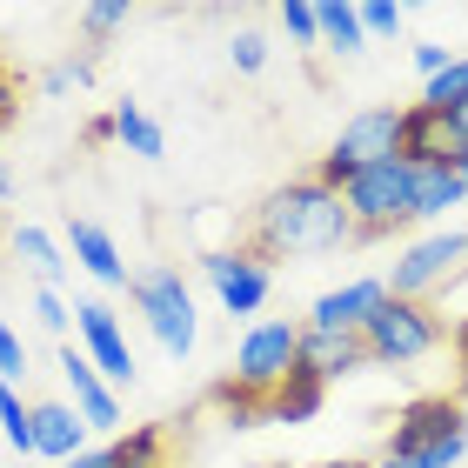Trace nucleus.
I'll use <instances>...</instances> for the list:
<instances>
[{
	"label": "nucleus",
	"instance_id": "nucleus-1",
	"mask_svg": "<svg viewBox=\"0 0 468 468\" xmlns=\"http://www.w3.org/2000/svg\"><path fill=\"white\" fill-rule=\"evenodd\" d=\"M348 241H355V228H348L342 195H328L314 175L282 181L261 207H254V221H248V254H254V261H282V254H335Z\"/></svg>",
	"mask_w": 468,
	"mask_h": 468
},
{
	"label": "nucleus",
	"instance_id": "nucleus-2",
	"mask_svg": "<svg viewBox=\"0 0 468 468\" xmlns=\"http://www.w3.org/2000/svg\"><path fill=\"white\" fill-rule=\"evenodd\" d=\"M449 342V322L435 314V302H401V294H381V308L361 322V348H368L375 368H415Z\"/></svg>",
	"mask_w": 468,
	"mask_h": 468
},
{
	"label": "nucleus",
	"instance_id": "nucleus-3",
	"mask_svg": "<svg viewBox=\"0 0 468 468\" xmlns=\"http://www.w3.org/2000/svg\"><path fill=\"white\" fill-rule=\"evenodd\" d=\"M127 302H134V314L147 322V335L175 355V361H187L195 355V342H201V322H195V294H187V282H181V268H167V261H154V268H141L134 282H127Z\"/></svg>",
	"mask_w": 468,
	"mask_h": 468
},
{
	"label": "nucleus",
	"instance_id": "nucleus-4",
	"mask_svg": "<svg viewBox=\"0 0 468 468\" xmlns=\"http://www.w3.org/2000/svg\"><path fill=\"white\" fill-rule=\"evenodd\" d=\"M409 187H415V167L409 161H368L361 175L342 187V207H348V228H355V241H381V234H395V228H409Z\"/></svg>",
	"mask_w": 468,
	"mask_h": 468
},
{
	"label": "nucleus",
	"instance_id": "nucleus-5",
	"mask_svg": "<svg viewBox=\"0 0 468 468\" xmlns=\"http://www.w3.org/2000/svg\"><path fill=\"white\" fill-rule=\"evenodd\" d=\"M294 355H302V322H248V335L234 342V395L268 401L282 381L294 375Z\"/></svg>",
	"mask_w": 468,
	"mask_h": 468
},
{
	"label": "nucleus",
	"instance_id": "nucleus-6",
	"mask_svg": "<svg viewBox=\"0 0 468 468\" xmlns=\"http://www.w3.org/2000/svg\"><path fill=\"white\" fill-rule=\"evenodd\" d=\"M455 274H468V228H435V234H421L415 248L395 254L388 294H401V302H429V294L449 288Z\"/></svg>",
	"mask_w": 468,
	"mask_h": 468
},
{
	"label": "nucleus",
	"instance_id": "nucleus-7",
	"mask_svg": "<svg viewBox=\"0 0 468 468\" xmlns=\"http://www.w3.org/2000/svg\"><path fill=\"white\" fill-rule=\"evenodd\" d=\"M201 274L215 282L228 322H254V314L268 308V294H274V268L254 261L248 248H215V254H201Z\"/></svg>",
	"mask_w": 468,
	"mask_h": 468
},
{
	"label": "nucleus",
	"instance_id": "nucleus-8",
	"mask_svg": "<svg viewBox=\"0 0 468 468\" xmlns=\"http://www.w3.org/2000/svg\"><path fill=\"white\" fill-rule=\"evenodd\" d=\"M74 335H80V355L101 368L108 388H134V348H127V328L108 302H74Z\"/></svg>",
	"mask_w": 468,
	"mask_h": 468
},
{
	"label": "nucleus",
	"instance_id": "nucleus-9",
	"mask_svg": "<svg viewBox=\"0 0 468 468\" xmlns=\"http://www.w3.org/2000/svg\"><path fill=\"white\" fill-rule=\"evenodd\" d=\"M54 368H60V381H68V401H74V415L88 421V435H114L121 429V395L101 381V368L80 355V342H60Z\"/></svg>",
	"mask_w": 468,
	"mask_h": 468
},
{
	"label": "nucleus",
	"instance_id": "nucleus-10",
	"mask_svg": "<svg viewBox=\"0 0 468 468\" xmlns=\"http://www.w3.org/2000/svg\"><path fill=\"white\" fill-rule=\"evenodd\" d=\"M449 435H468L462 429V395H421L409 401V409L395 415V435H388V455H421V449H435V441H449Z\"/></svg>",
	"mask_w": 468,
	"mask_h": 468
},
{
	"label": "nucleus",
	"instance_id": "nucleus-11",
	"mask_svg": "<svg viewBox=\"0 0 468 468\" xmlns=\"http://www.w3.org/2000/svg\"><path fill=\"white\" fill-rule=\"evenodd\" d=\"M381 294H388V282H342V288H328V294H314L308 302V322L302 328H322V335H361V322L381 308Z\"/></svg>",
	"mask_w": 468,
	"mask_h": 468
},
{
	"label": "nucleus",
	"instance_id": "nucleus-12",
	"mask_svg": "<svg viewBox=\"0 0 468 468\" xmlns=\"http://www.w3.org/2000/svg\"><path fill=\"white\" fill-rule=\"evenodd\" d=\"M462 154V141H455V127L449 114H435V108H401V161L409 167H455Z\"/></svg>",
	"mask_w": 468,
	"mask_h": 468
},
{
	"label": "nucleus",
	"instance_id": "nucleus-13",
	"mask_svg": "<svg viewBox=\"0 0 468 468\" xmlns=\"http://www.w3.org/2000/svg\"><path fill=\"white\" fill-rule=\"evenodd\" d=\"M68 248H74V261L88 268L101 288H127V282H134V274H127V261H121V241H114L101 221L74 215V221H68Z\"/></svg>",
	"mask_w": 468,
	"mask_h": 468
},
{
	"label": "nucleus",
	"instance_id": "nucleus-14",
	"mask_svg": "<svg viewBox=\"0 0 468 468\" xmlns=\"http://www.w3.org/2000/svg\"><path fill=\"white\" fill-rule=\"evenodd\" d=\"M302 361L308 375H322V381H342V375H361V368H375L368 348H361V335H322V328H302Z\"/></svg>",
	"mask_w": 468,
	"mask_h": 468
},
{
	"label": "nucleus",
	"instance_id": "nucleus-15",
	"mask_svg": "<svg viewBox=\"0 0 468 468\" xmlns=\"http://www.w3.org/2000/svg\"><path fill=\"white\" fill-rule=\"evenodd\" d=\"M88 449V421L74 415V401H34V455L74 462Z\"/></svg>",
	"mask_w": 468,
	"mask_h": 468
},
{
	"label": "nucleus",
	"instance_id": "nucleus-16",
	"mask_svg": "<svg viewBox=\"0 0 468 468\" xmlns=\"http://www.w3.org/2000/svg\"><path fill=\"white\" fill-rule=\"evenodd\" d=\"M322 401H328V381H322V375H308L302 361H294V375L261 401V421H288V429H302V421L322 415Z\"/></svg>",
	"mask_w": 468,
	"mask_h": 468
},
{
	"label": "nucleus",
	"instance_id": "nucleus-17",
	"mask_svg": "<svg viewBox=\"0 0 468 468\" xmlns=\"http://www.w3.org/2000/svg\"><path fill=\"white\" fill-rule=\"evenodd\" d=\"M462 201H468V187H462L455 167H415V187H409V215L415 221H449Z\"/></svg>",
	"mask_w": 468,
	"mask_h": 468
},
{
	"label": "nucleus",
	"instance_id": "nucleus-18",
	"mask_svg": "<svg viewBox=\"0 0 468 468\" xmlns=\"http://www.w3.org/2000/svg\"><path fill=\"white\" fill-rule=\"evenodd\" d=\"M7 248H14V261L27 268L40 288H60V282H68V261H60V248H54V234H48V228L14 221V228H7Z\"/></svg>",
	"mask_w": 468,
	"mask_h": 468
},
{
	"label": "nucleus",
	"instance_id": "nucleus-19",
	"mask_svg": "<svg viewBox=\"0 0 468 468\" xmlns=\"http://www.w3.org/2000/svg\"><path fill=\"white\" fill-rule=\"evenodd\" d=\"M114 141L127 147V154H141V161H161L167 154V134H161V121L141 108V101H114Z\"/></svg>",
	"mask_w": 468,
	"mask_h": 468
},
{
	"label": "nucleus",
	"instance_id": "nucleus-20",
	"mask_svg": "<svg viewBox=\"0 0 468 468\" xmlns=\"http://www.w3.org/2000/svg\"><path fill=\"white\" fill-rule=\"evenodd\" d=\"M322 48L328 54H342V60H355V54H368V34H361V7L355 0H322Z\"/></svg>",
	"mask_w": 468,
	"mask_h": 468
},
{
	"label": "nucleus",
	"instance_id": "nucleus-21",
	"mask_svg": "<svg viewBox=\"0 0 468 468\" xmlns=\"http://www.w3.org/2000/svg\"><path fill=\"white\" fill-rule=\"evenodd\" d=\"M108 449H114V468H167V429H154V421H141V429L114 435Z\"/></svg>",
	"mask_w": 468,
	"mask_h": 468
},
{
	"label": "nucleus",
	"instance_id": "nucleus-22",
	"mask_svg": "<svg viewBox=\"0 0 468 468\" xmlns=\"http://www.w3.org/2000/svg\"><path fill=\"white\" fill-rule=\"evenodd\" d=\"M421 108H435V114H455L468 108V54H455L449 68H441L435 80H421Z\"/></svg>",
	"mask_w": 468,
	"mask_h": 468
},
{
	"label": "nucleus",
	"instance_id": "nucleus-23",
	"mask_svg": "<svg viewBox=\"0 0 468 468\" xmlns=\"http://www.w3.org/2000/svg\"><path fill=\"white\" fill-rule=\"evenodd\" d=\"M0 435L14 455H34V401H20V388L0 381Z\"/></svg>",
	"mask_w": 468,
	"mask_h": 468
},
{
	"label": "nucleus",
	"instance_id": "nucleus-24",
	"mask_svg": "<svg viewBox=\"0 0 468 468\" xmlns=\"http://www.w3.org/2000/svg\"><path fill=\"white\" fill-rule=\"evenodd\" d=\"M282 34L294 48H322V14H314V0H282Z\"/></svg>",
	"mask_w": 468,
	"mask_h": 468
},
{
	"label": "nucleus",
	"instance_id": "nucleus-25",
	"mask_svg": "<svg viewBox=\"0 0 468 468\" xmlns=\"http://www.w3.org/2000/svg\"><path fill=\"white\" fill-rule=\"evenodd\" d=\"M68 88H94V54H74L40 74V94H68Z\"/></svg>",
	"mask_w": 468,
	"mask_h": 468
},
{
	"label": "nucleus",
	"instance_id": "nucleus-26",
	"mask_svg": "<svg viewBox=\"0 0 468 468\" xmlns=\"http://www.w3.org/2000/svg\"><path fill=\"white\" fill-rule=\"evenodd\" d=\"M401 27H409V14H401L395 0H368V7H361V34H368V48H375V40H395Z\"/></svg>",
	"mask_w": 468,
	"mask_h": 468
},
{
	"label": "nucleus",
	"instance_id": "nucleus-27",
	"mask_svg": "<svg viewBox=\"0 0 468 468\" xmlns=\"http://www.w3.org/2000/svg\"><path fill=\"white\" fill-rule=\"evenodd\" d=\"M34 322L48 328V335H60V342H68L74 314H68V302H60V288H40V294H34Z\"/></svg>",
	"mask_w": 468,
	"mask_h": 468
},
{
	"label": "nucleus",
	"instance_id": "nucleus-28",
	"mask_svg": "<svg viewBox=\"0 0 468 468\" xmlns=\"http://www.w3.org/2000/svg\"><path fill=\"white\" fill-rule=\"evenodd\" d=\"M228 60H234V74H261V68H268V40H261V34H234Z\"/></svg>",
	"mask_w": 468,
	"mask_h": 468
},
{
	"label": "nucleus",
	"instance_id": "nucleus-29",
	"mask_svg": "<svg viewBox=\"0 0 468 468\" xmlns=\"http://www.w3.org/2000/svg\"><path fill=\"white\" fill-rule=\"evenodd\" d=\"M20 375H27V342H20V335H14L7 322H0V381L14 388Z\"/></svg>",
	"mask_w": 468,
	"mask_h": 468
},
{
	"label": "nucleus",
	"instance_id": "nucleus-30",
	"mask_svg": "<svg viewBox=\"0 0 468 468\" xmlns=\"http://www.w3.org/2000/svg\"><path fill=\"white\" fill-rule=\"evenodd\" d=\"M121 20H127V0H94V7H80V27H88L94 40H101V34H114Z\"/></svg>",
	"mask_w": 468,
	"mask_h": 468
},
{
	"label": "nucleus",
	"instance_id": "nucleus-31",
	"mask_svg": "<svg viewBox=\"0 0 468 468\" xmlns=\"http://www.w3.org/2000/svg\"><path fill=\"white\" fill-rule=\"evenodd\" d=\"M468 455V435H449V441H435V449H421V455H409L415 468H455Z\"/></svg>",
	"mask_w": 468,
	"mask_h": 468
},
{
	"label": "nucleus",
	"instance_id": "nucleus-32",
	"mask_svg": "<svg viewBox=\"0 0 468 468\" xmlns=\"http://www.w3.org/2000/svg\"><path fill=\"white\" fill-rule=\"evenodd\" d=\"M409 60H415V74H421V80H435V74L455 60V54L441 48V40H415V54H409Z\"/></svg>",
	"mask_w": 468,
	"mask_h": 468
},
{
	"label": "nucleus",
	"instance_id": "nucleus-33",
	"mask_svg": "<svg viewBox=\"0 0 468 468\" xmlns=\"http://www.w3.org/2000/svg\"><path fill=\"white\" fill-rule=\"evenodd\" d=\"M60 468H114V449L108 441H88V449H80L74 462H60Z\"/></svg>",
	"mask_w": 468,
	"mask_h": 468
},
{
	"label": "nucleus",
	"instance_id": "nucleus-34",
	"mask_svg": "<svg viewBox=\"0 0 468 468\" xmlns=\"http://www.w3.org/2000/svg\"><path fill=\"white\" fill-rule=\"evenodd\" d=\"M20 114V88H14V74H7V60H0V127H7Z\"/></svg>",
	"mask_w": 468,
	"mask_h": 468
},
{
	"label": "nucleus",
	"instance_id": "nucleus-35",
	"mask_svg": "<svg viewBox=\"0 0 468 468\" xmlns=\"http://www.w3.org/2000/svg\"><path fill=\"white\" fill-rule=\"evenodd\" d=\"M101 141H114V114H94L88 121V147H101Z\"/></svg>",
	"mask_w": 468,
	"mask_h": 468
},
{
	"label": "nucleus",
	"instance_id": "nucleus-36",
	"mask_svg": "<svg viewBox=\"0 0 468 468\" xmlns=\"http://www.w3.org/2000/svg\"><path fill=\"white\" fill-rule=\"evenodd\" d=\"M314 468H375V462H355V455H342V462H314Z\"/></svg>",
	"mask_w": 468,
	"mask_h": 468
},
{
	"label": "nucleus",
	"instance_id": "nucleus-37",
	"mask_svg": "<svg viewBox=\"0 0 468 468\" xmlns=\"http://www.w3.org/2000/svg\"><path fill=\"white\" fill-rule=\"evenodd\" d=\"M14 195V175H7V161H0V201H7Z\"/></svg>",
	"mask_w": 468,
	"mask_h": 468
},
{
	"label": "nucleus",
	"instance_id": "nucleus-38",
	"mask_svg": "<svg viewBox=\"0 0 468 468\" xmlns=\"http://www.w3.org/2000/svg\"><path fill=\"white\" fill-rule=\"evenodd\" d=\"M375 468H415V462H401V455H381V462H375Z\"/></svg>",
	"mask_w": 468,
	"mask_h": 468
},
{
	"label": "nucleus",
	"instance_id": "nucleus-39",
	"mask_svg": "<svg viewBox=\"0 0 468 468\" xmlns=\"http://www.w3.org/2000/svg\"><path fill=\"white\" fill-rule=\"evenodd\" d=\"M455 175H462V187H468V147H462V154H455Z\"/></svg>",
	"mask_w": 468,
	"mask_h": 468
},
{
	"label": "nucleus",
	"instance_id": "nucleus-40",
	"mask_svg": "<svg viewBox=\"0 0 468 468\" xmlns=\"http://www.w3.org/2000/svg\"><path fill=\"white\" fill-rule=\"evenodd\" d=\"M462 429H468V395H462Z\"/></svg>",
	"mask_w": 468,
	"mask_h": 468
}]
</instances>
